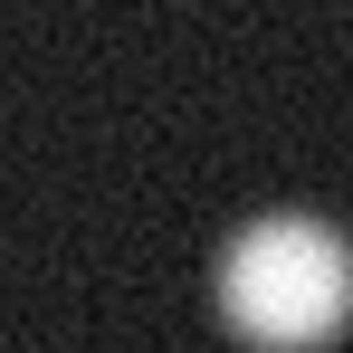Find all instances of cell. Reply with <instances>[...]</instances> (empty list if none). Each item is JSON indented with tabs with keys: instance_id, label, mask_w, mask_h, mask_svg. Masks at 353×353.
Wrapping results in <instances>:
<instances>
[{
	"instance_id": "cell-1",
	"label": "cell",
	"mask_w": 353,
	"mask_h": 353,
	"mask_svg": "<svg viewBox=\"0 0 353 353\" xmlns=\"http://www.w3.org/2000/svg\"><path fill=\"white\" fill-rule=\"evenodd\" d=\"M220 315L258 353H315L353 325V239L315 210H258L220 248Z\"/></svg>"
}]
</instances>
